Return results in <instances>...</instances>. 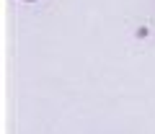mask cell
<instances>
[{
    "label": "cell",
    "instance_id": "6da1fadb",
    "mask_svg": "<svg viewBox=\"0 0 155 134\" xmlns=\"http://www.w3.org/2000/svg\"><path fill=\"white\" fill-rule=\"evenodd\" d=\"M26 3H36V0H26Z\"/></svg>",
    "mask_w": 155,
    "mask_h": 134
}]
</instances>
